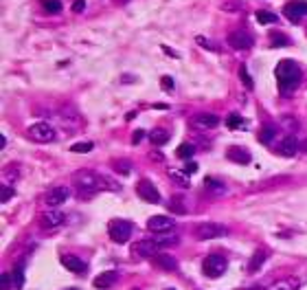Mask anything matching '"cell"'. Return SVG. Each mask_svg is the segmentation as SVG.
I'll return each instance as SVG.
<instances>
[{"mask_svg":"<svg viewBox=\"0 0 307 290\" xmlns=\"http://www.w3.org/2000/svg\"><path fill=\"white\" fill-rule=\"evenodd\" d=\"M173 225H176V220H173L171 216H154L147 220V229L154 233H162V231H171Z\"/></svg>","mask_w":307,"mask_h":290,"instance_id":"obj_13","label":"cell"},{"mask_svg":"<svg viewBox=\"0 0 307 290\" xmlns=\"http://www.w3.org/2000/svg\"><path fill=\"white\" fill-rule=\"evenodd\" d=\"M40 4L46 13H53V16L61 11V0H40Z\"/></svg>","mask_w":307,"mask_h":290,"instance_id":"obj_29","label":"cell"},{"mask_svg":"<svg viewBox=\"0 0 307 290\" xmlns=\"http://www.w3.org/2000/svg\"><path fill=\"white\" fill-rule=\"evenodd\" d=\"M169 176H171V180L176 182L178 187H184V189H187V187H191V180H189V174L187 172H178V170H169Z\"/></svg>","mask_w":307,"mask_h":290,"instance_id":"obj_24","label":"cell"},{"mask_svg":"<svg viewBox=\"0 0 307 290\" xmlns=\"http://www.w3.org/2000/svg\"><path fill=\"white\" fill-rule=\"evenodd\" d=\"M274 136H276V128H274V125H265V128H261V132H259V141L263 145L272 143Z\"/></svg>","mask_w":307,"mask_h":290,"instance_id":"obj_27","label":"cell"},{"mask_svg":"<svg viewBox=\"0 0 307 290\" xmlns=\"http://www.w3.org/2000/svg\"><path fill=\"white\" fill-rule=\"evenodd\" d=\"M112 2H114V4H127L130 0H112Z\"/></svg>","mask_w":307,"mask_h":290,"instance_id":"obj_47","label":"cell"},{"mask_svg":"<svg viewBox=\"0 0 307 290\" xmlns=\"http://www.w3.org/2000/svg\"><path fill=\"white\" fill-rule=\"evenodd\" d=\"M226 268H228V262L224 259L222 255H208L206 259L202 262V271L206 277H211V279H217V277H222L224 273H226Z\"/></svg>","mask_w":307,"mask_h":290,"instance_id":"obj_4","label":"cell"},{"mask_svg":"<svg viewBox=\"0 0 307 290\" xmlns=\"http://www.w3.org/2000/svg\"><path fill=\"white\" fill-rule=\"evenodd\" d=\"M299 150H301V143L294 136H285V139L281 141V145H276V152H279L281 156H294Z\"/></svg>","mask_w":307,"mask_h":290,"instance_id":"obj_18","label":"cell"},{"mask_svg":"<svg viewBox=\"0 0 307 290\" xmlns=\"http://www.w3.org/2000/svg\"><path fill=\"white\" fill-rule=\"evenodd\" d=\"M13 187H9V185H2V202H9L13 198Z\"/></svg>","mask_w":307,"mask_h":290,"instance_id":"obj_39","label":"cell"},{"mask_svg":"<svg viewBox=\"0 0 307 290\" xmlns=\"http://www.w3.org/2000/svg\"><path fill=\"white\" fill-rule=\"evenodd\" d=\"M107 233H110V240L116 242V244H125L130 240V235L134 233V225L127 220H123V218H116V220H112L110 225H107Z\"/></svg>","mask_w":307,"mask_h":290,"instance_id":"obj_3","label":"cell"},{"mask_svg":"<svg viewBox=\"0 0 307 290\" xmlns=\"http://www.w3.org/2000/svg\"><path fill=\"white\" fill-rule=\"evenodd\" d=\"M70 193H73V191H70V187H64V185H61V187H53V189L44 196V202L49 207H59V205H64V202L68 200Z\"/></svg>","mask_w":307,"mask_h":290,"instance_id":"obj_11","label":"cell"},{"mask_svg":"<svg viewBox=\"0 0 307 290\" xmlns=\"http://www.w3.org/2000/svg\"><path fill=\"white\" fill-rule=\"evenodd\" d=\"M116 282H119V273H116V271H105V273L97 275L95 282H92V286L99 288V290H107V288L114 286Z\"/></svg>","mask_w":307,"mask_h":290,"instance_id":"obj_16","label":"cell"},{"mask_svg":"<svg viewBox=\"0 0 307 290\" xmlns=\"http://www.w3.org/2000/svg\"><path fill=\"white\" fill-rule=\"evenodd\" d=\"M239 79H242V81H244V86H246V88H248V90H253V88H255L253 79H250V75H248V68H246V66H244V64H242V66H239Z\"/></svg>","mask_w":307,"mask_h":290,"instance_id":"obj_35","label":"cell"},{"mask_svg":"<svg viewBox=\"0 0 307 290\" xmlns=\"http://www.w3.org/2000/svg\"><path fill=\"white\" fill-rule=\"evenodd\" d=\"M154 242H156L158 246H171V244H178V235L176 233L162 231V233H156V235H154Z\"/></svg>","mask_w":307,"mask_h":290,"instance_id":"obj_22","label":"cell"},{"mask_svg":"<svg viewBox=\"0 0 307 290\" xmlns=\"http://www.w3.org/2000/svg\"><path fill=\"white\" fill-rule=\"evenodd\" d=\"M196 237L198 240H215V237H222L228 233V229L219 222H202V225L196 227Z\"/></svg>","mask_w":307,"mask_h":290,"instance_id":"obj_5","label":"cell"},{"mask_svg":"<svg viewBox=\"0 0 307 290\" xmlns=\"http://www.w3.org/2000/svg\"><path fill=\"white\" fill-rule=\"evenodd\" d=\"M265 259H268V251H263V248H261V251H255V255L250 257V262H248V273L255 275L261 266H263Z\"/></svg>","mask_w":307,"mask_h":290,"instance_id":"obj_21","label":"cell"},{"mask_svg":"<svg viewBox=\"0 0 307 290\" xmlns=\"http://www.w3.org/2000/svg\"><path fill=\"white\" fill-rule=\"evenodd\" d=\"M242 123H244V121H242V116H239V115H230L228 119H226V125H228L230 130H237Z\"/></svg>","mask_w":307,"mask_h":290,"instance_id":"obj_36","label":"cell"},{"mask_svg":"<svg viewBox=\"0 0 307 290\" xmlns=\"http://www.w3.org/2000/svg\"><path fill=\"white\" fill-rule=\"evenodd\" d=\"M226 42H228V47L235 49V51H248V49H253L255 38L248 31H244V29H237V31H230L228 33Z\"/></svg>","mask_w":307,"mask_h":290,"instance_id":"obj_6","label":"cell"},{"mask_svg":"<svg viewBox=\"0 0 307 290\" xmlns=\"http://www.w3.org/2000/svg\"><path fill=\"white\" fill-rule=\"evenodd\" d=\"M24 266H27V259H20V262L13 266L11 277H13V286H15V290H22V288H24Z\"/></svg>","mask_w":307,"mask_h":290,"instance_id":"obj_20","label":"cell"},{"mask_svg":"<svg viewBox=\"0 0 307 290\" xmlns=\"http://www.w3.org/2000/svg\"><path fill=\"white\" fill-rule=\"evenodd\" d=\"M191 125L196 130H213L219 125V116L211 115V113H200L191 116Z\"/></svg>","mask_w":307,"mask_h":290,"instance_id":"obj_10","label":"cell"},{"mask_svg":"<svg viewBox=\"0 0 307 290\" xmlns=\"http://www.w3.org/2000/svg\"><path fill=\"white\" fill-rule=\"evenodd\" d=\"M61 264H64L66 268H68L70 273H75V275H84L88 268H86V264L81 262L79 257H75V255H61Z\"/></svg>","mask_w":307,"mask_h":290,"instance_id":"obj_19","label":"cell"},{"mask_svg":"<svg viewBox=\"0 0 307 290\" xmlns=\"http://www.w3.org/2000/svg\"><path fill=\"white\" fill-rule=\"evenodd\" d=\"M143 136H145V132H143V130H136L134 132V134H132V143H141V141H143Z\"/></svg>","mask_w":307,"mask_h":290,"instance_id":"obj_42","label":"cell"},{"mask_svg":"<svg viewBox=\"0 0 307 290\" xmlns=\"http://www.w3.org/2000/svg\"><path fill=\"white\" fill-rule=\"evenodd\" d=\"M226 159L230 163H237V165H248V163L253 161V154L242 145H230L226 150Z\"/></svg>","mask_w":307,"mask_h":290,"instance_id":"obj_12","label":"cell"},{"mask_svg":"<svg viewBox=\"0 0 307 290\" xmlns=\"http://www.w3.org/2000/svg\"><path fill=\"white\" fill-rule=\"evenodd\" d=\"M92 147H95L92 141H81V143L70 145V152H75V154H86V152H92Z\"/></svg>","mask_w":307,"mask_h":290,"instance_id":"obj_34","label":"cell"},{"mask_svg":"<svg viewBox=\"0 0 307 290\" xmlns=\"http://www.w3.org/2000/svg\"><path fill=\"white\" fill-rule=\"evenodd\" d=\"M184 172H187V174H193V172H198V165L196 163H187V165H184Z\"/></svg>","mask_w":307,"mask_h":290,"instance_id":"obj_44","label":"cell"},{"mask_svg":"<svg viewBox=\"0 0 307 290\" xmlns=\"http://www.w3.org/2000/svg\"><path fill=\"white\" fill-rule=\"evenodd\" d=\"M75 185L81 196H84V193H95L101 189V176L90 170H79L75 174Z\"/></svg>","mask_w":307,"mask_h":290,"instance_id":"obj_2","label":"cell"},{"mask_svg":"<svg viewBox=\"0 0 307 290\" xmlns=\"http://www.w3.org/2000/svg\"><path fill=\"white\" fill-rule=\"evenodd\" d=\"M9 288H11V277H9V273H2V290Z\"/></svg>","mask_w":307,"mask_h":290,"instance_id":"obj_43","label":"cell"},{"mask_svg":"<svg viewBox=\"0 0 307 290\" xmlns=\"http://www.w3.org/2000/svg\"><path fill=\"white\" fill-rule=\"evenodd\" d=\"M270 290H299V279H294V277L281 279V282H276Z\"/></svg>","mask_w":307,"mask_h":290,"instance_id":"obj_25","label":"cell"},{"mask_svg":"<svg viewBox=\"0 0 307 290\" xmlns=\"http://www.w3.org/2000/svg\"><path fill=\"white\" fill-rule=\"evenodd\" d=\"M274 75H276V81H279V90L288 97L299 88L303 70H301V66L296 62H292V59H281L274 68Z\"/></svg>","mask_w":307,"mask_h":290,"instance_id":"obj_1","label":"cell"},{"mask_svg":"<svg viewBox=\"0 0 307 290\" xmlns=\"http://www.w3.org/2000/svg\"><path fill=\"white\" fill-rule=\"evenodd\" d=\"M283 16L290 22H299L303 16H307V0H290L283 7Z\"/></svg>","mask_w":307,"mask_h":290,"instance_id":"obj_9","label":"cell"},{"mask_svg":"<svg viewBox=\"0 0 307 290\" xmlns=\"http://www.w3.org/2000/svg\"><path fill=\"white\" fill-rule=\"evenodd\" d=\"M150 141H152V145H165L169 141V132L165 128H154L150 132Z\"/></svg>","mask_w":307,"mask_h":290,"instance_id":"obj_23","label":"cell"},{"mask_svg":"<svg viewBox=\"0 0 307 290\" xmlns=\"http://www.w3.org/2000/svg\"><path fill=\"white\" fill-rule=\"evenodd\" d=\"M301 150H303V152H305V154H307V139L303 141V143H301Z\"/></svg>","mask_w":307,"mask_h":290,"instance_id":"obj_48","label":"cell"},{"mask_svg":"<svg viewBox=\"0 0 307 290\" xmlns=\"http://www.w3.org/2000/svg\"><path fill=\"white\" fill-rule=\"evenodd\" d=\"M270 44H272V47H290V38L285 33L272 31L270 33Z\"/></svg>","mask_w":307,"mask_h":290,"instance_id":"obj_28","label":"cell"},{"mask_svg":"<svg viewBox=\"0 0 307 290\" xmlns=\"http://www.w3.org/2000/svg\"><path fill=\"white\" fill-rule=\"evenodd\" d=\"M152 159H158V161H162V154H158V152H152Z\"/></svg>","mask_w":307,"mask_h":290,"instance_id":"obj_46","label":"cell"},{"mask_svg":"<svg viewBox=\"0 0 307 290\" xmlns=\"http://www.w3.org/2000/svg\"><path fill=\"white\" fill-rule=\"evenodd\" d=\"M169 209H171V213H182L187 211V207H184V198L182 196H173L171 200H169Z\"/></svg>","mask_w":307,"mask_h":290,"instance_id":"obj_31","label":"cell"},{"mask_svg":"<svg viewBox=\"0 0 307 290\" xmlns=\"http://www.w3.org/2000/svg\"><path fill=\"white\" fill-rule=\"evenodd\" d=\"M162 51H165L167 55H171V58H178V53H176V51H171V49H169V47H162Z\"/></svg>","mask_w":307,"mask_h":290,"instance_id":"obj_45","label":"cell"},{"mask_svg":"<svg viewBox=\"0 0 307 290\" xmlns=\"http://www.w3.org/2000/svg\"><path fill=\"white\" fill-rule=\"evenodd\" d=\"M114 170L119 172V174H130L132 167H130V163H127V161H116L114 163Z\"/></svg>","mask_w":307,"mask_h":290,"instance_id":"obj_37","label":"cell"},{"mask_svg":"<svg viewBox=\"0 0 307 290\" xmlns=\"http://www.w3.org/2000/svg\"><path fill=\"white\" fill-rule=\"evenodd\" d=\"M66 290H77V288H66Z\"/></svg>","mask_w":307,"mask_h":290,"instance_id":"obj_49","label":"cell"},{"mask_svg":"<svg viewBox=\"0 0 307 290\" xmlns=\"http://www.w3.org/2000/svg\"><path fill=\"white\" fill-rule=\"evenodd\" d=\"M84 9H86V0H75L73 2V11L75 13H81Z\"/></svg>","mask_w":307,"mask_h":290,"instance_id":"obj_40","label":"cell"},{"mask_svg":"<svg viewBox=\"0 0 307 290\" xmlns=\"http://www.w3.org/2000/svg\"><path fill=\"white\" fill-rule=\"evenodd\" d=\"M158 248H160V246H158L154 240H141V242H136L134 246H132V251H134L136 257H150L152 259L154 255H158V253H160Z\"/></svg>","mask_w":307,"mask_h":290,"instance_id":"obj_14","label":"cell"},{"mask_svg":"<svg viewBox=\"0 0 307 290\" xmlns=\"http://www.w3.org/2000/svg\"><path fill=\"white\" fill-rule=\"evenodd\" d=\"M222 9H224V11H239L242 7H239L237 2H226V4H222Z\"/></svg>","mask_w":307,"mask_h":290,"instance_id":"obj_41","label":"cell"},{"mask_svg":"<svg viewBox=\"0 0 307 290\" xmlns=\"http://www.w3.org/2000/svg\"><path fill=\"white\" fill-rule=\"evenodd\" d=\"M160 86H162V90H167V93H171V90H173V86H176V84H173V79L169 77V75H162V79H160Z\"/></svg>","mask_w":307,"mask_h":290,"instance_id":"obj_38","label":"cell"},{"mask_svg":"<svg viewBox=\"0 0 307 290\" xmlns=\"http://www.w3.org/2000/svg\"><path fill=\"white\" fill-rule=\"evenodd\" d=\"M167 290H173V288H167Z\"/></svg>","mask_w":307,"mask_h":290,"instance_id":"obj_50","label":"cell"},{"mask_svg":"<svg viewBox=\"0 0 307 290\" xmlns=\"http://www.w3.org/2000/svg\"><path fill=\"white\" fill-rule=\"evenodd\" d=\"M193 154H196V145H193V143H182V145L176 150V156H178V159H187V161H189Z\"/></svg>","mask_w":307,"mask_h":290,"instance_id":"obj_30","label":"cell"},{"mask_svg":"<svg viewBox=\"0 0 307 290\" xmlns=\"http://www.w3.org/2000/svg\"><path fill=\"white\" fill-rule=\"evenodd\" d=\"M152 262L156 264L158 268H162V271H178V259L171 257L169 253H158V255L152 257Z\"/></svg>","mask_w":307,"mask_h":290,"instance_id":"obj_17","label":"cell"},{"mask_svg":"<svg viewBox=\"0 0 307 290\" xmlns=\"http://www.w3.org/2000/svg\"><path fill=\"white\" fill-rule=\"evenodd\" d=\"M64 222H66V213H61L57 209L46 211V213H42V218H40V225L44 229H55V227L64 225Z\"/></svg>","mask_w":307,"mask_h":290,"instance_id":"obj_15","label":"cell"},{"mask_svg":"<svg viewBox=\"0 0 307 290\" xmlns=\"http://www.w3.org/2000/svg\"><path fill=\"white\" fill-rule=\"evenodd\" d=\"M136 193L145 202H154V205H158V202H160V193H158V189L154 187V182L150 180V178H143V180H138Z\"/></svg>","mask_w":307,"mask_h":290,"instance_id":"obj_8","label":"cell"},{"mask_svg":"<svg viewBox=\"0 0 307 290\" xmlns=\"http://www.w3.org/2000/svg\"><path fill=\"white\" fill-rule=\"evenodd\" d=\"M257 22L259 24H276L279 22V18H276V13H270V11H257Z\"/></svg>","mask_w":307,"mask_h":290,"instance_id":"obj_32","label":"cell"},{"mask_svg":"<svg viewBox=\"0 0 307 290\" xmlns=\"http://www.w3.org/2000/svg\"><path fill=\"white\" fill-rule=\"evenodd\" d=\"M29 136L38 143H49V141H55V128L51 123L40 121V123H33L29 128Z\"/></svg>","mask_w":307,"mask_h":290,"instance_id":"obj_7","label":"cell"},{"mask_svg":"<svg viewBox=\"0 0 307 290\" xmlns=\"http://www.w3.org/2000/svg\"><path fill=\"white\" fill-rule=\"evenodd\" d=\"M196 42H198V47H202V49H206V51H213V53H219V44L211 42V40L204 38V35H198Z\"/></svg>","mask_w":307,"mask_h":290,"instance_id":"obj_33","label":"cell"},{"mask_svg":"<svg viewBox=\"0 0 307 290\" xmlns=\"http://www.w3.org/2000/svg\"><path fill=\"white\" fill-rule=\"evenodd\" d=\"M204 187L211 189L213 193H224L226 191V185H224L222 180H217V178H204Z\"/></svg>","mask_w":307,"mask_h":290,"instance_id":"obj_26","label":"cell"}]
</instances>
